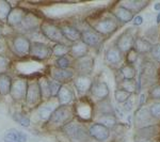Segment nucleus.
Listing matches in <instances>:
<instances>
[{
  "mask_svg": "<svg viewBox=\"0 0 160 142\" xmlns=\"http://www.w3.org/2000/svg\"><path fill=\"white\" fill-rule=\"evenodd\" d=\"M48 84H49V90H50V94H51V97H57L58 95L59 91H60L61 87L63 86L60 82L53 80L51 78H48Z\"/></svg>",
  "mask_w": 160,
  "mask_h": 142,
  "instance_id": "37998d69",
  "label": "nucleus"
},
{
  "mask_svg": "<svg viewBox=\"0 0 160 142\" xmlns=\"http://www.w3.org/2000/svg\"><path fill=\"white\" fill-rule=\"evenodd\" d=\"M4 140L12 142H27L28 138L25 133L17 129H9L4 133Z\"/></svg>",
  "mask_w": 160,
  "mask_h": 142,
  "instance_id": "c85d7f7f",
  "label": "nucleus"
},
{
  "mask_svg": "<svg viewBox=\"0 0 160 142\" xmlns=\"http://www.w3.org/2000/svg\"><path fill=\"white\" fill-rule=\"evenodd\" d=\"M118 26H120V23L110 13V14L102 15L100 17H96V19L91 23V29L96 31L102 37H108L118 29Z\"/></svg>",
  "mask_w": 160,
  "mask_h": 142,
  "instance_id": "20e7f679",
  "label": "nucleus"
},
{
  "mask_svg": "<svg viewBox=\"0 0 160 142\" xmlns=\"http://www.w3.org/2000/svg\"><path fill=\"white\" fill-rule=\"evenodd\" d=\"M3 141H4V142H12V141H8V140H4V139H3Z\"/></svg>",
  "mask_w": 160,
  "mask_h": 142,
  "instance_id": "5fc2aeb1",
  "label": "nucleus"
},
{
  "mask_svg": "<svg viewBox=\"0 0 160 142\" xmlns=\"http://www.w3.org/2000/svg\"><path fill=\"white\" fill-rule=\"evenodd\" d=\"M74 59L71 56H64L56 59V66L59 68H73Z\"/></svg>",
  "mask_w": 160,
  "mask_h": 142,
  "instance_id": "e433bc0d",
  "label": "nucleus"
},
{
  "mask_svg": "<svg viewBox=\"0 0 160 142\" xmlns=\"http://www.w3.org/2000/svg\"><path fill=\"white\" fill-rule=\"evenodd\" d=\"M4 48H6V46H4V43L2 42V41H0V56H1V53L4 50Z\"/></svg>",
  "mask_w": 160,
  "mask_h": 142,
  "instance_id": "8fccbe9b",
  "label": "nucleus"
},
{
  "mask_svg": "<svg viewBox=\"0 0 160 142\" xmlns=\"http://www.w3.org/2000/svg\"><path fill=\"white\" fill-rule=\"evenodd\" d=\"M28 84L29 81L26 78L18 77L12 81L11 91H10V96L11 99L16 103L25 102L26 94H27Z\"/></svg>",
  "mask_w": 160,
  "mask_h": 142,
  "instance_id": "423d86ee",
  "label": "nucleus"
},
{
  "mask_svg": "<svg viewBox=\"0 0 160 142\" xmlns=\"http://www.w3.org/2000/svg\"><path fill=\"white\" fill-rule=\"evenodd\" d=\"M97 123L102 124V125L106 126L110 129V128H114L118 125V118L115 117V113L113 114H102V115H97L95 117Z\"/></svg>",
  "mask_w": 160,
  "mask_h": 142,
  "instance_id": "bb28decb",
  "label": "nucleus"
},
{
  "mask_svg": "<svg viewBox=\"0 0 160 142\" xmlns=\"http://www.w3.org/2000/svg\"><path fill=\"white\" fill-rule=\"evenodd\" d=\"M40 29L42 34L47 40L55 42L56 44H66V40L64 38L60 26L50 23L49 20H42L40 25Z\"/></svg>",
  "mask_w": 160,
  "mask_h": 142,
  "instance_id": "39448f33",
  "label": "nucleus"
},
{
  "mask_svg": "<svg viewBox=\"0 0 160 142\" xmlns=\"http://www.w3.org/2000/svg\"><path fill=\"white\" fill-rule=\"evenodd\" d=\"M118 74L121 76V80H135V79H137L138 71H137L135 65L124 63L118 68Z\"/></svg>",
  "mask_w": 160,
  "mask_h": 142,
  "instance_id": "a878e982",
  "label": "nucleus"
},
{
  "mask_svg": "<svg viewBox=\"0 0 160 142\" xmlns=\"http://www.w3.org/2000/svg\"><path fill=\"white\" fill-rule=\"evenodd\" d=\"M41 100H42V96H41L40 87H38V79H35V80H32L28 84L25 104L29 108H33L40 104Z\"/></svg>",
  "mask_w": 160,
  "mask_h": 142,
  "instance_id": "9d476101",
  "label": "nucleus"
},
{
  "mask_svg": "<svg viewBox=\"0 0 160 142\" xmlns=\"http://www.w3.org/2000/svg\"><path fill=\"white\" fill-rule=\"evenodd\" d=\"M135 142H160V139H155V138H137V137H135Z\"/></svg>",
  "mask_w": 160,
  "mask_h": 142,
  "instance_id": "09e8293b",
  "label": "nucleus"
},
{
  "mask_svg": "<svg viewBox=\"0 0 160 142\" xmlns=\"http://www.w3.org/2000/svg\"><path fill=\"white\" fill-rule=\"evenodd\" d=\"M151 56L156 62L160 64V42L153 44V48L151 51Z\"/></svg>",
  "mask_w": 160,
  "mask_h": 142,
  "instance_id": "a18cd8bd",
  "label": "nucleus"
},
{
  "mask_svg": "<svg viewBox=\"0 0 160 142\" xmlns=\"http://www.w3.org/2000/svg\"><path fill=\"white\" fill-rule=\"evenodd\" d=\"M148 112L156 121H160V100H155L151 105L148 106Z\"/></svg>",
  "mask_w": 160,
  "mask_h": 142,
  "instance_id": "ea45409f",
  "label": "nucleus"
},
{
  "mask_svg": "<svg viewBox=\"0 0 160 142\" xmlns=\"http://www.w3.org/2000/svg\"><path fill=\"white\" fill-rule=\"evenodd\" d=\"M88 130H89L90 138L97 142H106L111 137V131L109 128L97 122L92 123L88 127Z\"/></svg>",
  "mask_w": 160,
  "mask_h": 142,
  "instance_id": "9b49d317",
  "label": "nucleus"
},
{
  "mask_svg": "<svg viewBox=\"0 0 160 142\" xmlns=\"http://www.w3.org/2000/svg\"><path fill=\"white\" fill-rule=\"evenodd\" d=\"M29 55L38 60H46L52 55L51 48L42 42H31Z\"/></svg>",
  "mask_w": 160,
  "mask_h": 142,
  "instance_id": "4468645a",
  "label": "nucleus"
},
{
  "mask_svg": "<svg viewBox=\"0 0 160 142\" xmlns=\"http://www.w3.org/2000/svg\"><path fill=\"white\" fill-rule=\"evenodd\" d=\"M38 87H40L42 100H48L49 99H51L49 84H48V77H41V78L38 79Z\"/></svg>",
  "mask_w": 160,
  "mask_h": 142,
  "instance_id": "473e14b6",
  "label": "nucleus"
},
{
  "mask_svg": "<svg viewBox=\"0 0 160 142\" xmlns=\"http://www.w3.org/2000/svg\"><path fill=\"white\" fill-rule=\"evenodd\" d=\"M148 99L152 100H160V84L155 87H152L148 92Z\"/></svg>",
  "mask_w": 160,
  "mask_h": 142,
  "instance_id": "c03bdc74",
  "label": "nucleus"
},
{
  "mask_svg": "<svg viewBox=\"0 0 160 142\" xmlns=\"http://www.w3.org/2000/svg\"><path fill=\"white\" fill-rule=\"evenodd\" d=\"M152 48H153V44L146 40L145 38L137 37L135 40V45H133V49H135L138 55H148L151 53Z\"/></svg>",
  "mask_w": 160,
  "mask_h": 142,
  "instance_id": "393cba45",
  "label": "nucleus"
},
{
  "mask_svg": "<svg viewBox=\"0 0 160 142\" xmlns=\"http://www.w3.org/2000/svg\"><path fill=\"white\" fill-rule=\"evenodd\" d=\"M89 49L84 43H82L81 41H78L76 43H73L72 45H69V56L74 59V60H77V59L83 58L89 55Z\"/></svg>",
  "mask_w": 160,
  "mask_h": 142,
  "instance_id": "b1692460",
  "label": "nucleus"
},
{
  "mask_svg": "<svg viewBox=\"0 0 160 142\" xmlns=\"http://www.w3.org/2000/svg\"><path fill=\"white\" fill-rule=\"evenodd\" d=\"M1 37H2V33H1V29H0V38H1Z\"/></svg>",
  "mask_w": 160,
  "mask_h": 142,
  "instance_id": "864d4df0",
  "label": "nucleus"
},
{
  "mask_svg": "<svg viewBox=\"0 0 160 142\" xmlns=\"http://www.w3.org/2000/svg\"><path fill=\"white\" fill-rule=\"evenodd\" d=\"M139 94H131L129 96V99L126 100L123 105V109L125 110L126 112H130L135 109L136 107V103H137V99H138Z\"/></svg>",
  "mask_w": 160,
  "mask_h": 142,
  "instance_id": "a19ab883",
  "label": "nucleus"
},
{
  "mask_svg": "<svg viewBox=\"0 0 160 142\" xmlns=\"http://www.w3.org/2000/svg\"><path fill=\"white\" fill-rule=\"evenodd\" d=\"M73 84L75 90L79 94H87L91 91L94 79L90 77V75H77L74 78Z\"/></svg>",
  "mask_w": 160,
  "mask_h": 142,
  "instance_id": "dca6fc26",
  "label": "nucleus"
},
{
  "mask_svg": "<svg viewBox=\"0 0 160 142\" xmlns=\"http://www.w3.org/2000/svg\"><path fill=\"white\" fill-rule=\"evenodd\" d=\"M157 121L152 117L151 113L148 112V107L143 106V107L137 108L135 113V125L137 130L141 129L143 127H148V126L154 125L156 124Z\"/></svg>",
  "mask_w": 160,
  "mask_h": 142,
  "instance_id": "1a4fd4ad",
  "label": "nucleus"
},
{
  "mask_svg": "<svg viewBox=\"0 0 160 142\" xmlns=\"http://www.w3.org/2000/svg\"><path fill=\"white\" fill-rule=\"evenodd\" d=\"M159 40H160V32H159Z\"/></svg>",
  "mask_w": 160,
  "mask_h": 142,
  "instance_id": "6e6d98bb",
  "label": "nucleus"
},
{
  "mask_svg": "<svg viewBox=\"0 0 160 142\" xmlns=\"http://www.w3.org/2000/svg\"><path fill=\"white\" fill-rule=\"evenodd\" d=\"M9 68V61L6 57L3 56H0V75L2 74H6V71Z\"/></svg>",
  "mask_w": 160,
  "mask_h": 142,
  "instance_id": "49530a36",
  "label": "nucleus"
},
{
  "mask_svg": "<svg viewBox=\"0 0 160 142\" xmlns=\"http://www.w3.org/2000/svg\"><path fill=\"white\" fill-rule=\"evenodd\" d=\"M154 10L155 11H160V2L154 3Z\"/></svg>",
  "mask_w": 160,
  "mask_h": 142,
  "instance_id": "3c124183",
  "label": "nucleus"
},
{
  "mask_svg": "<svg viewBox=\"0 0 160 142\" xmlns=\"http://www.w3.org/2000/svg\"><path fill=\"white\" fill-rule=\"evenodd\" d=\"M90 94L92 96V100L94 103L102 102L109 99L110 89L108 87L107 82L105 81H94L92 86V89L90 91Z\"/></svg>",
  "mask_w": 160,
  "mask_h": 142,
  "instance_id": "ddd939ff",
  "label": "nucleus"
},
{
  "mask_svg": "<svg viewBox=\"0 0 160 142\" xmlns=\"http://www.w3.org/2000/svg\"><path fill=\"white\" fill-rule=\"evenodd\" d=\"M75 120V113L73 110V106H60L53 110L51 113L49 120L46 122L50 128H63L66 124Z\"/></svg>",
  "mask_w": 160,
  "mask_h": 142,
  "instance_id": "f03ea898",
  "label": "nucleus"
},
{
  "mask_svg": "<svg viewBox=\"0 0 160 142\" xmlns=\"http://www.w3.org/2000/svg\"><path fill=\"white\" fill-rule=\"evenodd\" d=\"M12 10V6L9 1L0 0V22L7 23V18Z\"/></svg>",
  "mask_w": 160,
  "mask_h": 142,
  "instance_id": "c9c22d12",
  "label": "nucleus"
},
{
  "mask_svg": "<svg viewBox=\"0 0 160 142\" xmlns=\"http://www.w3.org/2000/svg\"><path fill=\"white\" fill-rule=\"evenodd\" d=\"M13 120L17 122L22 127H29L30 126V118L22 112H15L13 113Z\"/></svg>",
  "mask_w": 160,
  "mask_h": 142,
  "instance_id": "4c0bfd02",
  "label": "nucleus"
},
{
  "mask_svg": "<svg viewBox=\"0 0 160 142\" xmlns=\"http://www.w3.org/2000/svg\"><path fill=\"white\" fill-rule=\"evenodd\" d=\"M13 48L18 56H28L30 53L31 41L22 34H17L13 38Z\"/></svg>",
  "mask_w": 160,
  "mask_h": 142,
  "instance_id": "2eb2a0df",
  "label": "nucleus"
},
{
  "mask_svg": "<svg viewBox=\"0 0 160 142\" xmlns=\"http://www.w3.org/2000/svg\"><path fill=\"white\" fill-rule=\"evenodd\" d=\"M26 15H27V11L24 8H12L11 12H10L9 16L7 18V24L10 27H17L20 26L22 23L24 22Z\"/></svg>",
  "mask_w": 160,
  "mask_h": 142,
  "instance_id": "aec40b11",
  "label": "nucleus"
},
{
  "mask_svg": "<svg viewBox=\"0 0 160 142\" xmlns=\"http://www.w3.org/2000/svg\"><path fill=\"white\" fill-rule=\"evenodd\" d=\"M118 89L125 90L130 94H138L140 92V88H139L137 79L135 80H120L118 84Z\"/></svg>",
  "mask_w": 160,
  "mask_h": 142,
  "instance_id": "7c9ffc66",
  "label": "nucleus"
},
{
  "mask_svg": "<svg viewBox=\"0 0 160 142\" xmlns=\"http://www.w3.org/2000/svg\"><path fill=\"white\" fill-rule=\"evenodd\" d=\"M60 29L62 31V34H63L64 38H65L68 43L69 42L73 44L81 40V31L78 28L71 25H61Z\"/></svg>",
  "mask_w": 160,
  "mask_h": 142,
  "instance_id": "4be33fe9",
  "label": "nucleus"
},
{
  "mask_svg": "<svg viewBox=\"0 0 160 142\" xmlns=\"http://www.w3.org/2000/svg\"><path fill=\"white\" fill-rule=\"evenodd\" d=\"M156 23H157V25H160V12H159V14L157 15V18H156Z\"/></svg>",
  "mask_w": 160,
  "mask_h": 142,
  "instance_id": "603ef678",
  "label": "nucleus"
},
{
  "mask_svg": "<svg viewBox=\"0 0 160 142\" xmlns=\"http://www.w3.org/2000/svg\"><path fill=\"white\" fill-rule=\"evenodd\" d=\"M50 78L53 80L60 82L62 84H66L73 81L76 77V73L73 68H59L57 66H50L49 68Z\"/></svg>",
  "mask_w": 160,
  "mask_h": 142,
  "instance_id": "6e6552de",
  "label": "nucleus"
},
{
  "mask_svg": "<svg viewBox=\"0 0 160 142\" xmlns=\"http://www.w3.org/2000/svg\"><path fill=\"white\" fill-rule=\"evenodd\" d=\"M130 95H131L130 93L127 92V91H125V90L115 89V91H114V99H115V102H117L118 104L122 105L128 99H129Z\"/></svg>",
  "mask_w": 160,
  "mask_h": 142,
  "instance_id": "58836bf2",
  "label": "nucleus"
},
{
  "mask_svg": "<svg viewBox=\"0 0 160 142\" xmlns=\"http://www.w3.org/2000/svg\"><path fill=\"white\" fill-rule=\"evenodd\" d=\"M57 107H58V106H57ZM57 107H55L52 104L51 105L50 104H43L38 110V114L40 120L45 123L47 122V121L49 120L51 113L53 112V110H55Z\"/></svg>",
  "mask_w": 160,
  "mask_h": 142,
  "instance_id": "2f4dec72",
  "label": "nucleus"
},
{
  "mask_svg": "<svg viewBox=\"0 0 160 142\" xmlns=\"http://www.w3.org/2000/svg\"><path fill=\"white\" fill-rule=\"evenodd\" d=\"M61 130L69 140L74 142H89L91 139L86 124L78 120H73L63 128H61Z\"/></svg>",
  "mask_w": 160,
  "mask_h": 142,
  "instance_id": "7ed1b4c3",
  "label": "nucleus"
},
{
  "mask_svg": "<svg viewBox=\"0 0 160 142\" xmlns=\"http://www.w3.org/2000/svg\"><path fill=\"white\" fill-rule=\"evenodd\" d=\"M95 66V61L92 56L88 55L83 58L74 60L73 68L77 75H90Z\"/></svg>",
  "mask_w": 160,
  "mask_h": 142,
  "instance_id": "f8f14e48",
  "label": "nucleus"
},
{
  "mask_svg": "<svg viewBox=\"0 0 160 142\" xmlns=\"http://www.w3.org/2000/svg\"><path fill=\"white\" fill-rule=\"evenodd\" d=\"M124 60V55L115 47L114 45L111 46L106 50L105 61L110 66H118Z\"/></svg>",
  "mask_w": 160,
  "mask_h": 142,
  "instance_id": "5701e85b",
  "label": "nucleus"
},
{
  "mask_svg": "<svg viewBox=\"0 0 160 142\" xmlns=\"http://www.w3.org/2000/svg\"><path fill=\"white\" fill-rule=\"evenodd\" d=\"M132 24H133V26H136V27L141 26L142 24H143V17L139 14L135 15V17H133V19H132Z\"/></svg>",
  "mask_w": 160,
  "mask_h": 142,
  "instance_id": "de8ad7c7",
  "label": "nucleus"
},
{
  "mask_svg": "<svg viewBox=\"0 0 160 142\" xmlns=\"http://www.w3.org/2000/svg\"><path fill=\"white\" fill-rule=\"evenodd\" d=\"M113 113H114V110H113L112 105L108 99L95 103V117L102 114H113Z\"/></svg>",
  "mask_w": 160,
  "mask_h": 142,
  "instance_id": "cd10ccee",
  "label": "nucleus"
},
{
  "mask_svg": "<svg viewBox=\"0 0 160 142\" xmlns=\"http://www.w3.org/2000/svg\"><path fill=\"white\" fill-rule=\"evenodd\" d=\"M110 13L120 24H128V23L132 22L133 17H135L132 13L122 6H120L118 2L114 3V6L111 8Z\"/></svg>",
  "mask_w": 160,
  "mask_h": 142,
  "instance_id": "a211bd4d",
  "label": "nucleus"
},
{
  "mask_svg": "<svg viewBox=\"0 0 160 142\" xmlns=\"http://www.w3.org/2000/svg\"><path fill=\"white\" fill-rule=\"evenodd\" d=\"M52 56L60 58V57L68 56L69 55V45L68 44H55L51 47Z\"/></svg>",
  "mask_w": 160,
  "mask_h": 142,
  "instance_id": "72a5a7b5",
  "label": "nucleus"
},
{
  "mask_svg": "<svg viewBox=\"0 0 160 142\" xmlns=\"http://www.w3.org/2000/svg\"><path fill=\"white\" fill-rule=\"evenodd\" d=\"M118 4L130 11L133 15H138V13L143 11L148 6L149 1L148 0H125V1H120Z\"/></svg>",
  "mask_w": 160,
  "mask_h": 142,
  "instance_id": "412c9836",
  "label": "nucleus"
},
{
  "mask_svg": "<svg viewBox=\"0 0 160 142\" xmlns=\"http://www.w3.org/2000/svg\"><path fill=\"white\" fill-rule=\"evenodd\" d=\"M81 41L82 43H84L88 47L96 48L98 46L102 45V37L100 34L94 31L93 29H87L81 31Z\"/></svg>",
  "mask_w": 160,
  "mask_h": 142,
  "instance_id": "6ab92c4d",
  "label": "nucleus"
},
{
  "mask_svg": "<svg viewBox=\"0 0 160 142\" xmlns=\"http://www.w3.org/2000/svg\"><path fill=\"white\" fill-rule=\"evenodd\" d=\"M138 53L133 49H130L128 51L127 53H125L124 55V60H125V63L126 64H130V65H135V63L137 61H138Z\"/></svg>",
  "mask_w": 160,
  "mask_h": 142,
  "instance_id": "79ce46f5",
  "label": "nucleus"
},
{
  "mask_svg": "<svg viewBox=\"0 0 160 142\" xmlns=\"http://www.w3.org/2000/svg\"><path fill=\"white\" fill-rule=\"evenodd\" d=\"M57 99H58L60 106H73L76 100L74 89L71 86H68V84H63L57 95Z\"/></svg>",
  "mask_w": 160,
  "mask_h": 142,
  "instance_id": "f3484780",
  "label": "nucleus"
},
{
  "mask_svg": "<svg viewBox=\"0 0 160 142\" xmlns=\"http://www.w3.org/2000/svg\"><path fill=\"white\" fill-rule=\"evenodd\" d=\"M73 110L75 119L84 124L92 122L95 118V103L87 96H82L75 100Z\"/></svg>",
  "mask_w": 160,
  "mask_h": 142,
  "instance_id": "f257e3e1",
  "label": "nucleus"
},
{
  "mask_svg": "<svg viewBox=\"0 0 160 142\" xmlns=\"http://www.w3.org/2000/svg\"><path fill=\"white\" fill-rule=\"evenodd\" d=\"M41 23H42V20L38 19L37 16H33L32 14H28L27 13L24 22L22 23L20 26H22L25 29H33V28L38 27V26L40 27Z\"/></svg>",
  "mask_w": 160,
  "mask_h": 142,
  "instance_id": "f704fd0d",
  "label": "nucleus"
},
{
  "mask_svg": "<svg viewBox=\"0 0 160 142\" xmlns=\"http://www.w3.org/2000/svg\"><path fill=\"white\" fill-rule=\"evenodd\" d=\"M136 38L137 35L135 32H132V29H127L126 31H124L122 34L118 35V38L115 41L114 46L123 55H125L133 48Z\"/></svg>",
  "mask_w": 160,
  "mask_h": 142,
  "instance_id": "0eeeda50",
  "label": "nucleus"
},
{
  "mask_svg": "<svg viewBox=\"0 0 160 142\" xmlns=\"http://www.w3.org/2000/svg\"><path fill=\"white\" fill-rule=\"evenodd\" d=\"M12 77L8 74L0 75V95L1 96H8L10 95L12 87Z\"/></svg>",
  "mask_w": 160,
  "mask_h": 142,
  "instance_id": "c756f323",
  "label": "nucleus"
}]
</instances>
